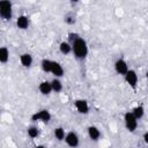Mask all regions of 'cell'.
Returning <instances> with one entry per match:
<instances>
[{
    "instance_id": "obj_2",
    "label": "cell",
    "mask_w": 148,
    "mask_h": 148,
    "mask_svg": "<svg viewBox=\"0 0 148 148\" xmlns=\"http://www.w3.org/2000/svg\"><path fill=\"white\" fill-rule=\"evenodd\" d=\"M0 16L3 21H10L13 17V5L10 0L0 1Z\"/></svg>"
},
{
    "instance_id": "obj_20",
    "label": "cell",
    "mask_w": 148,
    "mask_h": 148,
    "mask_svg": "<svg viewBox=\"0 0 148 148\" xmlns=\"http://www.w3.org/2000/svg\"><path fill=\"white\" fill-rule=\"evenodd\" d=\"M27 133H28V136H29V138L36 139V138L38 136V134H39V130H38V127H37L36 125H31V126L28 127Z\"/></svg>"
},
{
    "instance_id": "obj_9",
    "label": "cell",
    "mask_w": 148,
    "mask_h": 148,
    "mask_svg": "<svg viewBox=\"0 0 148 148\" xmlns=\"http://www.w3.org/2000/svg\"><path fill=\"white\" fill-rule=\"evenodd\" d=\"M64 73H65V71H64L62 66H61L58 61H53V60H52L51 74H53L56 77H61V76H64Z\"/></svg>"
},
{
    "instance_id": "obj_12",
    "label": "cell",
    "mask_w": 148,
    "mask_h": 148,
    "mask_svg": "<svg viewBox=\"0 0 148 148\" xmlns=\"http://www.w3.org/2000/svg\"><path fill=\"white\" fill-rule=\"evenodd\" d=\"M16 27L21 30H25L29 27V18L25 15H20L16 18Z\"/></svg>"
},
{
    "instance_id": "obj_16",
    "label": "cell",
    "mask_w": 148,
    "mask_h": 148,
    "mask_svg": "<svg viewBox=\"0 0 148 148\" xmlns=\"http://www.w3.org/2000/svg\"><path fill=\"white\" fill-rule=\"evenodd\" d=\"M51 86H52V90L54 92H60L62 90V82L60 81L59 77H56L51 80Z\"/></svg>"
},
{
    "instance_id": "obj_23",
    "label": "cell",
    "mask_w": 148,
    "mask_h": 148,
    "mask_svg": "<svg viewBox=\"0 0 148 148\" xmlns=\"http://www.w3.org/2000/svg\"><path fill=\"white\" fill-rule=\"evenodd\" d=\"M142 139H143V142H145L146 145H148V132L143 133V136H142Z\"/></svg>"
},
{
    "instance_id": "obj_14",
    "label": "cell",
    "mask_w": 148,
    "mask_h": 148,
    "mask_svg": "<svg viewBox=\"0 0 148 148\" xmlns=\"http://www.w3.org/2000/svg\"><path fill=\"white\" fill-rule=\"evenodd\" d=\"M59 51L62 53V54H69L71 52H73V46L72 44L68 42V40H62L60 44H59Z\"/></svg>"
},
{
    "instance_id": "obj_13",
    "label": "cell",
    "mask_w": 148,
    "mask_h": 148,
    "mask_svg": "<svg viewBox=\"0 0 148 148\" xmlns=\"http://www.w3.org/2000/svg\"><path fill=\"white\" fill-rule=\"evenodd\" d=\"M32 60L34 59H32V56L30 53H22L20 56V62L25 68H29L32 65Z\"/></svg>"
},
{
    "instance_id": "obj_18",
    "label": "cell",
    "mask_w": 148,
    "mask_h": 148,
    "mask_svg": "<svg viewBox=\"0 0 148 148\" xmlns=\"http://www.w3.org/2000/svg\"><path fill=\"white\" fill-rule=\"evenodd\" d=\"M51 67H52V60L44 58L40 61V68L43 69V72L45 73H51Z\"/></svg>"
},
{
    "instance_id": "obj_25",
    "label": "cell",
    "mask_w": 148,
    "mask_h": 148,
    "mask_svg": "<svg viewBox=\"0 0 148 148\" xmlns=\"http://www.w3.org/2000/svg\"><path fill=\"white\" fill-rule=\"evenodd\" d=\"M146 77H147V80H148V71L146 72Z\"/></svg>"
},
{
    "instance_id": "obj_7",
    "label": "cell",
    "mask_w": 148,
    "mask_h": 148,
    "mask_svg": "<svg viewBox=\"0 0 148 148\" xmlns=\"http://www.w3.org/2000/svg\"><path fill=\"white\" fill-rule=\"evenodd\" d=\"M74 105H75V109L79 113L81 114H87L89 112V104L86 99L83 98H79L74 102Z\"/></svg>"
},
{
    "instance_id": "obj_17",
    "label": "cell",
    "mask_w": 148,
    "mask_h": 148,
    "mask_svg": "<svg viewBox=\"0 0 148 148\" xmlns=\"http://www.w3.org/2000/svg\"><path fill=\"white\" fill-rule=\"evenodd\" d=\"M53 135H54V138H56L58 141H62V140H65L66 132H65V130H64L61 126H59V127H56V128H54Z\"/></svg>"
},
{
    "instance_id": "obj_1",
    "label": "cell",
    "mask_w": 148,
    "mask_h": 148,
    "mask_svg": "<svg viewBox=\"0 0 148 148\" xmlns=\"http://www.w3.org/2000/svg\"><path fill=\"white\" fill-rule=\"evenodd\" d=\"M72 46H73V53L76 59L83 60L88 56V44L84 38H82V37L76 38L72 43Z\"/></svg>"
},
{
    "instance_id": "obj_24",
    "label": "cell",
    "mask_w": 148,
    "mask_h": 148,
    "mask_svg": "<svg viewBox=\"0 0 148 148\" xmlns=\"http://www.w3.org/2000/svg\"><path fill=\"white\" fill-rule=\"evenodd\" d=\"M71 1H72V2H79L80 0H71Z\"/></svg>"
},
{
    "instance_id": "obj_6",
    "label": "cell",
    "mask_w": 148,
    "mask_h": 148,
    "mask_svg": "<svg viewBox=\"0 0 148 148\" xmlns=\"http://www.w3.org/2000/svg\"><path fill=\"white\" fill-rule=\"evenodd\" d=\"M128 69H130V68H128V64L126 62L125 59L118 58V59L116 60V62H114V71H116L119 75H123V76H124V75L127 73Z\"/></svg>"
},
{
    "instance_id": "obj_15",
    "label": "cell",
    "mask_w": 148,
    "mask_h": 148,
    "mask_svg": "<svg viewBox=\"0 0 148 148\" xmlns=\"http://www.w3.org/2000/svg\"><path fill=\"white\" fill-rule=\"evenodd\" d=\"M9 60V51L6 46H1L0 49V62L1 64H7Z\"/></svg>"
},
{
    "instance_id": "obj_21",
    "label": "cell",
    "mask_w": 148,
    "mask_h": 148,
    "mask_svg": "<svg viewBox=\"0 0 148 148\" xmlns=\"http://www.w3.org/2000/svg\"><path fill=\"white\" fill-rule=\"evenodd\" d=\"M80 37V35L79 34H76V32H69L68 34V42L72 44L76 38H79Z\"/></svg>"
},
{
    "instance_id": "obj_10",
    "label": "cell",
    "mask_w": 148,
    "mask_h": 148,
    "mask_svg": "<svg viewBox=\"0 0 148 148\" xmlns=\"http://www.w3.org/2000/svg\"><path fill=\"white\" fill-rule=\"evenodd\" d=\"M87 132H88L89 139L92 140V141H97L101 138V131H99V128L96 127V126H94V125L89 126L88 130H87Z\"/></svg>"
},
{
    "instance_id": "obj_8",
    "label": "cell",
    "mask_w": 148,
    "mask_h": 148,
    "mask_svg": "<svg viewBox=\"0 0 148 148\" xmlns=\"http://www.w3.org/2000/svg\"><path fill=\"white\" fill-rule=\"evenodd\" d=\"M65 142H66L69 147H77V146H79V143H80L79 135H77L75 132H73V131H69L68 133H66Z\"/></svg>"
},
{
    "instance_id": "obj_4",
    "label": "cell",
    "mask_w": 148,
    "mask_h": 148,
    "mask_svg": "<svg viewBox=\"0 0 148 148\" xmlns=\"http://www.w3.org/2000/svg\"><path fill=\"white\" fill-rule=\"evenodd\" d=\"M51 113L49 110H39L37 112H35L32 116H31V121H42V123H49L51 120Z\"/></svg>"
},
{
    "instance_id": "obj_5",
    "label": "cell",
    "mask_w": 148,
    "mask_h": 148,
    "mask_svg": "<svg viewBox=\"0 0 148 148\" xmlns=\"http://www.w3.org/2000/svg\"><path fill=\"white\" fill-rule=\"evenodd\" d=\"M124 79L126 81V83L132 88V89H136L138 87V81H139V77H138V74L134 69H128L127 73L124 75Z\"/></svg>"
},
{
    "instance_id": "obj_22",
    "label": "cell",
    "mask_w": 148,
    "mask_h": 148,
    "mask_svg": "<svg viewBox=\"0 0 148 148\" xmlns=\"http://www.w3.org/2000/svg\"><path fill=\"white\" fill-rule=\"evenodd\" d=\"M65 21H66L67 23H69V24H72V23H74V22H75V18H74L73 16H67V17L65 18Z\"/></svg>"
},
{
    "instance_id": "obj_3",
    "label": "cell",
    "mask_w": 148,
    "mask_h": 148,
    "mask_svg": "<svg viewBox=\"0 0 148 148\" xmlns=\"http://www.w3.org/2000/svg\"><path fill=\"white\" fill-rule=\"evenodd\" d=\"M124 124L128 132H134L138 128V119L134 117L132 111H127L124 114Z\"/></svg>"
},
{
    "instance_id": "obj_11",
    "label": "cell",
    "mask_w": 148,
    "mask_h": 148,
    "mask_svg": "<svg viewBox=\"0 0 148 148\" xmlns=\"http://www.w3.org/2000/svg\"><path fill=\"white\" fill-rule=\"evenodd\" d=\"M38 90L42 95H50L52 90V86H51V81H42L38 84Z\"/></svg>"
},
{
    "instance_id": "obj_19",
    "label": "cell",
    "mask_w": 148,
    "mask_h": 148,
    "mask_svg": "<svg viewBox=\"0 0 148 148\" xmlns=\"http://www.w3.org/2000/svg\"><path fill=\"white\" fill-rule=\"evenodd\" d=\"M132 113L134 114V117H135L138 120H140V119L143 117V114H145V108H143L142 105H136L135 108H133Z\"/></svg>"
}]
</instances>
